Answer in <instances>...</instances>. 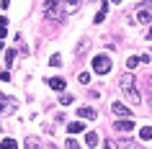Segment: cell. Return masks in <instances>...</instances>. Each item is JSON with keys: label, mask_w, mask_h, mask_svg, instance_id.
Listing matches in <instances>:
<instances>
[{"label": "cell", "mask_w": 152, "mask_h": 149, "mask_svg": "<svg viewBox=\"0 0 152 149\" xmlns=\"http://www.w3.org/2000/svg\"><path fill=\"white\" fill-rule=\"evenodd\" d=\"M49 64H52V67H59V64H62V57H52V59H49Z\"/></svg>", "instance_id": "603a6c76"}, {"label": "cell", "mask_w": 152, "mask_h": 149, "mask_svg": "<svg viewBox=\"0 0 152 149\" xmlns=\"http://www.w3.org/2000/svg\"><path fill=\"white\" fill-rule=\"evenodd\" d=\"M67 131H70V134H80L83 131V124H80V121H72V124H67Z\"/></svg>", "instance_id": "e0dca14e"}, {"label": "cell", "mask_w": 152, "mask_h": 149, "mask_svg": "<svg viewBox=\"0 0 152 149\" xmlns=\"http://www.w3.org/2000/svg\"><path fill=\"white\" fill-rule=\"evenodd\" d=\"M93 72H96V75H108V72H111V59L106 54L93 57Z\"/></svg>", "instance_id": "7a4b0ae2"}, {"label": "cell", "mask_w": 152, "mask_h": 149, "mask_svg": "<svg viewBox=\"0 0 152 149\" xmlns=\"http://www.w3.org/2000/svg\"><path fill=\"white\" fill-rule=\"evenodd\" d=\"M62 13L64 10H59V0H47V3H44V18H47V21H59V18H62Z\"/></svg>", "instance_id": "6da1fadb"}, {"label": "cell", "mask_w": 152, "mask_h": 149, "mask_svg": "<svg viewBox=\"0 0 152 149\" xmlns=\"http://www.w3.org/2000/svg\"><path fill=\"white\" fill-rule=\"evenodd\" d=\"M139 139L152 141V126H144V129H139Z\"/></svg>", "instance_id": "9a60e30c"}, {"label": "cell", "mask_w": 152, "mask_h": 149, "mask_svg": "<svg viewBox=\"0 0 152 149\" xmlns=\"http://www.w3.org/2000/svg\"><path fill=\"white\" fill-rule=\"evenodd\" d=\"M23 149H41V139H39V136H26Z\"/></svg>", "instance_id": "30bf717a"}, {"label": "cell", "mask_w": 152, "mask_h": 149, "mask_svg": "<svg viewBox=\"0 0 152 149\" xmlns=\"http://www.w3.org/2000/svg\"><path fill=\"white\" fill-rule=\"evenodd\" d=\"M0 80H5V82H8V80H10V75H8L5 70H3V72H0Z\"/></svg>", "instance_id": "83f0119b"}, {"label": "cell", "mask_w": 152, "mask_h": 149, "mask_svg": "<svg viewBox=\"0 0 152 149\" xmlns=\"http://www.w3.org/2000/svg\"><path fill=\"white\" fill-rule=\"evenodd\" d=\"M96 144H98V134L96 131H90V134H85V147H96Z\"/></svg>", "instance_id": "4fadbf2b"}, {"label": "cell", "mask_w": 152, "mask_h": 149, "mask_svg": "<svg viewBox=\"0 0 152 149\" xmlns=\"http://www.w3.org/2000/svg\"><path fill=\"white\" fill-rule=\"evenodd\" d=\"M139 62H142L139 57H129V59H126V70H134V67H137Z\"/></svg>", "instance_id": "d6986e66"}, {"label": "cell", "mask_w": 152, "mask_h": 149, "mask_svg": "<svg viewBox=\"0 0 152 149\" xmlns=\"http://www.w3.org/2000/svg\"><path fill=\"white\" fill-rule=\"evenodd\" d=\"M13 57H16V52H13V49H8V52H5V64L13 62Z\"/></svg>", "instance_id": "cb8c5ba5"}, {"label": "cell", "mask_w": 152, "mask_h": 149, "mask_svg": "<svg viewBox=\"0 0 152 149\" xmlns=\"http://www.w3.org/2000/svg\"><path fill=\"white\" fill-rule=\"evenodd\" d=\"M113 129L121 131V134H132L134 131V121H132V118H119V121L113 124Z\"/></svg>", "instance_id": "277c9868"}, {"label": "cell", "mask_w": 152, "mask_h": 149, "mask_svg": "<svg viewBox=\"0 0 152 149\" xmlns=\"http://www.w3.org/2000/svg\"><path fill=\"white\" fill-rule=\"evenodd\" d=\"M147 39H152V26H150V33H147Z\"/></svg>", "instance_id": "f1b7e54d"}, {"label": "cell", "mask_w": 152, "mask_h": 149, "mask_svg": "<svg viewBox=\"0 0 152 149\" xmlns=\"http://www.w3.org/2000/svg\"><path fill=\"white\" fill-rule=\"evenodd\" d=\"M77 116L80 118H96V110L93 108H77Z\"/></svg>", "instance_id": "2e32d148"}, {"label": "cell", "mask_w": 152, "mask_h": 149, "mask_svg": "<svg viewBox=\"0 0 152 149\" xmlns=\"http://www.w3.org/2000/svg\"><path fill=\"white\" fill-rule=\"evenodd\" d=\"M121 93H124L126 103H132V105H139V103H142V95H139L137 87H129V90H121Z\"/></svg>", "instance_id": "5b68a950"}, {"label": "cell", "mask_w": 152, "mask_h": 149, "mask_svg": "<svg viewBox=\"0 0 152 149\" xmlns=\"http://www.w3.org/2000/svg\"><path fill=\"white\" fill-rule=\"evenodd\" d=\"M62 5H64V13H77L80 10V0H62Z\"/></svg>", "instance_id": "9c48e42d"}, {"label": "cell", "mask_w": 152, "mask_h": 149, "mask_svg": "<svg viewBox=\"0 0 152 149\" xmlns=\"http://www.w3.org/2000/svg\"><path fill=\"white\" fill-rule=\"evenodd\" d=\"M64 147H67V149H80V144H77L75 139H67V141H64Z\"/></svg>", "instance_id": "7402d4cb"}, {"label": "cell", "mask_w": 152, "mask_h": 149, "mask_svg": "<svg viewBox=\"0 0 152 149\" xmlns=\"http://www.w3.org/2000/svg\"><path fill=\"white\" fill-rule=\"evenodd\" d=\"M77 80H80L83 85H88V82H90V75H88V72H83V75H80V77H77Z\"/></svg>", "instance_id": "484cf974"}, {"label": "cell", "mask_w": 152, "mask_h": 149, "mask_svg": "<svg viewBox=\"0 0 152 149\" xmlns=\"http://www.w3.org/2000/svg\"><path fill=\"white\" fill-rule=\"evenodd\" d=\"M121 90H129V87H134V75H132V70H126V75H121Z\"/></svg>", "instance_id": "ba28073f"}, {"label": "cell", "mask_w": 152, "mask_h": 149, "mask_svg": "<svg viewBox=\"0 0 152 149\" xmlns=\"http://www.w3.org/2000/svg\"><path fill=\"white\" fill-rule=\"evenodd\" d=\"M119 149H142V147H139V144L129 136V139H121V141H119Z\"/></svg>", "instance_id": "8fae6325"}, {"label": "cell", "mask_w": 152, "mask_h": 149, "mask_svg": "<svg viewBox=\"0 0 152 149\" xmlns=\"http://www.w3.org/2000/svg\"><path fill=\"white\" fill-rule=\"evenodd\" d=\"M85 47H88V39H83L80 44H77V52H75V54H77V57H83V52H85Z\"/></svg>", "instance_id": "44dd1931"}, {"label": "cell", "mask_w": 152, "mask_h": 149, "mask_svg": "<svg viewBox=\"0 0 152 149\" xmlns=\"http://www.w3.org/2000/svg\"><path fill=\"white\" fill-rule=\"evenodd\" d=\"M111 3H121V0H111Z\"/></svg>", "instance_id": "f546056e"}, {"label": "cell", "mask_w": 152, "mask_h": 149, "mask_svg": "<svg viewBox=\"0 0 152 149\" xmlns=\"http://www.w3.org/2000/svg\"><path fill=\"white\" fill-rule=\"evenodd\" d=\"M106 10H108V0H103V8H101V10L96 13V18H93L96 23H103V18H106Z\"/></svg>", "instance_id": "7c38bea8"}, {"label": "cell", "mask_w": 152, "mask_h": 149, "mask_svg": "<svg viewBox=\"0 0 152 149\" xmlns=\"http://www.w3.org/2000/svg\"><path fill=\"white\" fill-rule=\"evenodd\" d=\"M111 113H113V116H119V118H129V116H132V110H129L124 103H113V105H111Z\"/></svg>", "instance_id": "8992f818"}, {"label": "cell", "mask_w": 152, "mask_h": 149, "mask_svg": "<svg viewBox=\"0 0 152 149\" xmlns=\"http://www.w3.org/2000/svg\"><path fill=\"white\" fill-rule=\"evenodd\" d=\"M59 103H62V105H70V103H72V95H59Z\"/></svg>", "instance_id": "d4e9b609"}, {"label": "cell", "mask_w": 152, "mask_h": 149, "mask_svg": "<svg viewBox=\"0 0 152 149\" xmlns=\"http://www.w3.org/2000/svg\"><path fill=\"white\" fill-rule=\"evenodd\" d=\"M3 110H5V113H13V110H16V100L0 95V113H3Z\"/></svg>", "instance_id": "52a82bcc"}, {"label": "cell", "mask_w": 152, "mask_h": 149, "mask_svg": "<svg viewBox=\"0 0 152 149\" xmlns=\"http://www.w3.org/2000/svg\"><path fill=\"white\" fill-rule=\"evenodd\" d=\"M49 87H52V90H64V80L62 77H52L49 80Z\"/></svg>", "instance_id": "5bb4252c"}, {"label": "cell", "mask_w": 152, "mask_h": 149, "mask_svg": "<svg viewBox=\"0 0 152 149\" xmlns=\"http://www.w3.org/2000/svg\"><path fill=\"white\" fill-rule=\"evenodd\" d=\"M5 33H8V21L0 18V39H5Z\"/></svg>", "instance_id": "ffe728a7"}, {"label": "cell", "mask_w": 152, "mask_h": 149, "mask_svg": "<svg viewBox=\"0 0 152 149\" xmlns=\"http://www.w3.org/2000/svg\"><path fill=\"white\" fill-rule=\"evenodd\" d=\"M119 144H113V141H103V149H116Z\"/></svg>", "instance_id": "4316f807"}, {"label": "cell", "mask_w": 152, "mask_h": 149, "mask_svg": "<svg viewBox=\"0 0 152 149\" xmlns=\"http://www.w3.org/2000/svg\"><path fill=\"white\" fill-rule=\"evenodd\" d=\"M3 149H18L16 139H13V136H5V139H3Z\"/></svg>", "instance_id": "ac0fdd59"}, {"label": "cell", "mask_w": 152, "mask_h": 149, "mask_svg": "<svg viewBox=\"0 0 152 149\" xmlns=\"http://www.w3.org/2000/svg\"><path fill=\"white\" fill-rule=\"evenodd\" d=\"M137 13H139V16H137L139 23H152V0L150 3H142V5L137 8Z\"/></svg>", "instance_id": "3957f363"}]
</instances>
